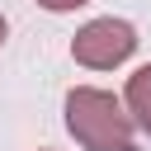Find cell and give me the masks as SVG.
I'll return each instance as SVG.
<instances>
[{
	"instance_id": "cell-4",
	"label": "cell",
	"mask_w": 151,
	"mask_h": 151,
	"mask_svg": "<svg viewBox=\"0 0 151 151\" xmlns=\"http://www.w3.org/2000/svg\"><path fill=\"white\" fill-rule=\"evenodd\" d=\"M38 5H42L47 14H71V9H85L90 0H38Z\"/></svg>"
},
{
	"instance_id": "cell-2",
	"label": "cell",
	"mask_w": 151,
	"mask_h": 151,
	"mask_svg": "<svg viewBox=\"0 0 151 151\" xmlns=\"http://www.w3.org/2000/svg\"><path fill=\"white\" fill-rule=\"evenodd\" d=\"M137 28L127 24V19H113V14H104V19H90V24H80L76 28V38H71V57H76V66H85V71H113V66H123L132 52H137Z\"/></svg>"
},
{
	"instance_id": "cell-6",
	"label": "cell",
	"mask_w": 151,
	"mask_h": 151,
	"mask_svg": "<svg viewBox=\"0 0 151 151\" xmlns=\"http://www.w3.org/2000/svg\"><path fill=\"white\" fill-rule=\"evenodd\" d=\"M42 151H47V146H42Z\"/></svg>"
},
{
	"instance_id": "cell-3",
	"label": "cell",
	"mask_w": 151,
	"mask_h": 151,
	"mask_svg": "<svg viewBox=\"0 0 151 151\" xmlns=\"http://www.w3.org/2000/svg\"><path fill=\"white\" fill-rule=\"evenodd\" d=\"M123 109L132 113L137 132H146V137H151V61H146V66H137V71L127 76V85H123Z\"/></svg>"
},
{
	"instance_id": "cell-1",
	"label": "cell",
	"mask_w": 151,
	"mask_h": 151,
	"mask_svg": "<svg viewBox=\"0 0 151 151\" xmlns=\"http://www.w3.org/2000/svg\"><path fill=\"white\" fill-rule=\"evenodd\" d=\"M61 113H66V132L85 151H137V123L113 90L71 85L61 99Z\"/></svg>"
},
{
	"instance_id": "cell-5",
	"label": "cell",
	"mask_w": 151,
	"mask_h": 151,
	"mask_svg": "<svg viewBox=\"0 0 151 151\" xmlns=\"http://www.w3.org/2000/svg\"><path fill=\"white\" fill-rule=\"evenodd\" d=\"M5 38H9V19L0 14V47H5Z\"/></svg>"
}]
</instances>
